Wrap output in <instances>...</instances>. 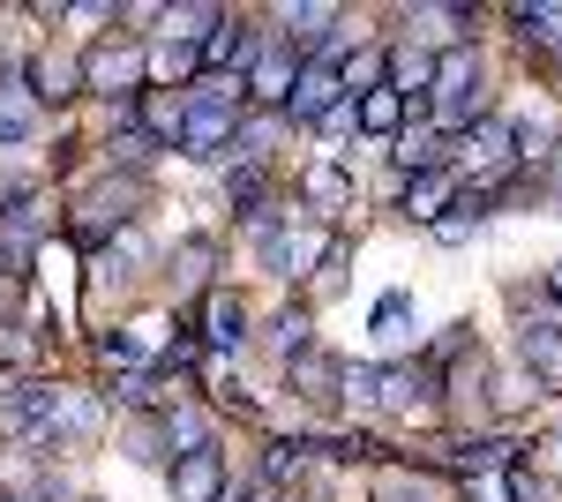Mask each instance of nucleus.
<instances>
[{
    "label": "nucleus",
    "instance_id": "obj_1",
    "mask_svg": "<svg viewBox=\"0 0 562 502\" xmlns=\"http://www.w3.org/2000/svg\"><path fill=\"white\" fill-rule=\"evenodd\" d=\"M428 113H435V127H473L480 121V45H442L435 53Z\"/></svg>",
    "mask_w": 562,
    "mask_h": 502
},
{
    "label": "nucleus",
    "instance_id": "obj_2",
    "mask_svg": "<svg viewBox=\"0 0 562 502\" xmlns=\"http://www.w3.org/2000/svg\"><path fill=\"white\" fill-rule=\"evenodd\" d=\"M143 76H150V45H135V38H105L83 53V90L90 98H113L121 113L143 98Z\"/></svg>",
    "mask_w": 562,
    "mask_h": 502
},
{
    "label": "nucleus",
    "instance_id": "obj_3",
    "mask_svg": "<svg viewBox=\"0 0 562 502\" xmlns=\"http://www.w3.org/2000/svg\"><path fill=\"white\" fill-rule=\"evenodd\" d=\"M473 172L480 188L495 196V180H510L518 172V143H510V121H495V113H480L473 127H465V143H458V158H450V172Z\"/></svg>",
    "mask_w": 562,
    "mask_h": 502
},
{
    "label": "nucleus",
    "instance_id": "obj_4",
    "mask_svg": "<svg viewBox=\"0 0 562 502\" xmlns=\"http://www.w3.org/2000/svg\"><path fill=\"white\" fill-rule=\"evenodd\" d=\"M240 121H248V105H195L188 98V127H180V150L188 158H233V143H240Z\"/></svg>",
    "mask_w": 562,
    "mask_h": 502
},
{
    "label": "nucleus",
    "instance_id": "obj_5",
    "mask_svg": "<svg viewBox=\"0 0 562 502\" xmlns=\"http://www.w3.org/2000/svg\"><path fill=\"white\" fill-rule=\"evenodd\" d=\"M135 203H143V188L113 172L105 188H90L83 203H76V233H83V241H113L121 225H135Z\"/></svg>",
    "mask_w": 562,
    "mask_h": 502
},
{
    "label": "nucleus",
    "instance_id": "obj_6",
    "mask_svg": "<svg viewBox=\"0 0 562 502\" xmlns=\"http://www.w3.org/2000/svg\"><path fill=\"white\" fill-rule=\"evenodd\" d=\"M166 488H173V502H225V450H217V443L180 450V458L166 465Z\"/></svg>",
    "mask_w": 562,
    "mask_h": 502
},
{
    "label": "nucleus",
    "instance_id": "obj_7",
    "mask_svg": "<svg viewBox=\"0 0 562 502\" xmlns=\"http://www.w3.org/2000/svg\"><path fill=\"white\" fill-rule=\"evenodd\" d=\"M293 83H301V53H293L285 38H270V45H262V60L248 68V105H278V113H285Z\"/></svg>",
    "mask_w": 562,
    "mask_h": 502
},
{
    "label": "nucleus",
    "instance_id": "obj_8",
    "mask_svg": "<svg viewBox=\"0 0 562 502\" xmlns=\"http://www.w3.org/2000/svg\"><path fill=\"white\" fill-rule=\"evenodd\" d=\"M375 405H383V413H428L435 405V368H413V360L375 368Z\"/></svg>",
    "mask_w": 562,
    "mask_h": 502
},
{
    "label": "nucleus",
    "instance_id": "obj_9",
    "mask_svg": "<svg viewBox=\"0 0 562 502\" xmlns=\"http://www.w3.org/2000/svg\"><path fill=\"white\" fill-rule=\"evenodd\" d=\"M518 345H525V368L540 382H562V308H540L518 323Z\"/></svg>",
    "mask_w": 562,
    "mask_h": 502
},
{
    "label": "nucleus",
    "instance_id": "obj_10",
    "mask_svg": "<svg viewBox=\"0 0 562 502\" xmlns=\"http://www.w3.org/2000/svg\"><path fill=\"white\" fill-rule=\"evenodd\" d=\"M323 248H330V241H323V233H301V225H270V233H262V263H270L278 278L315 270V263H323Z\"/></svg>",
    "mask_w": 562,
    "mask_h": 502
},
{
    "label": "nucleus",
    "instance_id": "obj_11",
    "mask_svg": "<svg viewBox=\"0 0 562 502\" xmlns=\"http://www.w3.org/2000/svg\"><path fill=\"white\" fill-rule=\"evenodd\" d=\"M278 23H285V45H293L301 60H315L323 45L338 38V8H330V0H301V8H278Z\"/></svg>",
    "mask_w": 562,
    "mask_h": 502
},
{
    "label": "nucleus",
    "instance_id": "obj_12",
    "mask_svg": "<svg viewBox=\"0 0 562 502\" xmlns=\"http://www.w3.org/2000/svg\"><path fill=\"white\" fill-rule=\"evenodd\" d=\"M23 83L38 105H68V98H83V60H68V53H38L31 68H23Z\"/></svg>",
    "mask_w": 562,
    "mask_h": 502
},
{
    "label": "nucleus",
    "instance_id": "obj_13",
    "mask_svg": "<svg viewBox=\"0 0 562 502\" xmlns=\"http://www.w3.org/2000/svg\"><path fill=\"white\" fill-rule=\"evenodd\" d=\"M338 376H346V360H330L323 345H307L285 360V382H293V398H315V405H330L338 398Z\"/></svg>",
    "mask_w": 562,
    "mask_h": 502
},
{
    "label": "nucleus",
    "instance_id": "obj_14",
    "mask_svg": "<svg viewBox=\"0 0 562 502\" xmlns=\"http://www.w3.org/2000/svg\"><path fill=\"white\" fill-rule=\"evenodd\" d=\"M38 241H45V203L31 196V188H23V196H8V210H0V248L23 263V255L38 248Z\"/></svg>",
    "mask_w": 562,
    "mask_h": 502
},
{
    "label": "nucleus",
    "instance_id": "obj_15",
    "mask_svg": "<svg viewBox=\"0 0 562 502\" xmlns=\"http://www.w3.org/2000/svg\"><path fill=\"white\" fill-rule=\"evenodd\" d=\"M45 121V105L31 98V83L23 76H0V143H31Z\"/></svg>",
    "mask_w": 562,
    "mask_h": 502
},
{
    "label": "nucleus",
    "instance_id": "obj_16",
    "mask_svg": "<svg viewBox=\"0 0 562 502\" xmlns=\"http://www.w3.org/2000/svg\"><path fill=\"white\" fill-rule=\"evenodd\" d=\"M248 337V308H240V293H225V286H211V300H203V345H217V353H233Z\"/></svg>",
    "mask_w": 562,
    "mask_h": 502
},
{
    "label": "nucleus",
    "instance_id": "obj_17",
    "mask_svg": "<svg viewBox=\"0 0 562 502\" xmlns=\"http://www.w3.org/2000/svg\"><path fill=\"white\" fill-rule=\"evenodd\" d=\"M450 203H458V172H450V166L413 172V180H405V210H413L420 225H435V217H442Z\"/></svg>",
    "mask_w": 562,
    "mask_h": 502
},
{
    "label": "nucleus",
    "instance_id": "obj_18",
    "mask_svg": "<svg viewBox=\"0 0 562 502\" xmlns=\"http://www.w3.org/2000/svg\"><path fill=\"white\" fill-rule=\"evenodd\" d=\"M158 23H166V31H158L166 45H195V53H203V38L225 23V8H211V0H195V8H158Z\"/></svg>",
    "mask_w": 562,
    "mask_h": 502
},
{
    "label": "nucleus",
    "instance_id": "obj_19",
    "mask_svg": "<svg viewBox=\"0 0 562 502\" xmlns=\"http://www.w3.org/2000/svg\"><path fill=\"white\" fill-rule=\"evenodd\" d=\"M278 135H285V113H248L233 158H240V166H270V158H278Z\"/></svg>",
    "mask_w": 562,
    "mask_h": 502
},
{
    "label": "nucleus",
    "instance_id": "obj_20",
    "mask_svg": "<svg viewBox=\"0 0 562 502\" xmlns=\"http://www.w3.org/2000/svg\"><path fill=\"white\" fill-rule=\"evenodd\" d=\"M211 263H217V241H180V248L166 255V278H173L180 293H203V286H211Z\"/></svg>",
    "mask_w": 562,
    "mask_h": 502
},
{
    "label": "nucleus",
    "instance_id": "obj_21",
    "mask_svg": "<svg viewBox=\"0 0 562 502\" xmlns=\"http://www.w3.org/2000/svg\"><path fill=\"white\" fill-rule=\"evenodd\" d=\"M352 113H360V135H397V127H405V98L375 83V90L352 98Z\"/></svg>",
    "mask_w": 562,
    "mask_h": 502
},
{
    "label": "nucleus",
    "instance_id": "obj_22",
    "mask_svg": "<svg viewBox=\"0 0 562 502\" xmlns=\"http://www.w3.org/2000/svg\"><path fill=\"white\" fill-rule=\"evenodd\" d=\"M150 158H158V143H150V135H143V127H135L128 113H121V127L105 135V166H113V172H121V166H128V172H143Z\"/></svg>",
    "mask_w": 562,
    "mask_h": 502
},
{
    "label": "nucleus",
    "instance_id": "obj_23",
    "mask_svg": "<svg viewBox=\"0 0 562 502\" xmlns=\"http://www.w3.org/2000/svg\"><path fill=\"white\" fill-rule=\"evenodd\" d=\"M225 196H233V210H248V217L278 210V196H270V172H262V166H233V172H225Z\"/></svg>",
    "mask_w": 562,
    "mask_h": 502
},
{
    "label": "nucleus",
    "instance_id": "obj_24",
    "mask_svg": "<svg viewBox=\"0 0 562 502\" xmlns=\"http://www.w3.org/2000/svg\"><path fill=\"white\" fill-rule=\"evenodd\" d=\"M307 345H315V315H307V308H278V323H270V353L293 360V353H307Z\"/></svg>",
    "mask_w": 562,
    "mask_h": 502
},
{
    "label": "nucleus",
    "instance_id": "obj_25",
    "mask_svg": "<svg viewBox=\"0 0 562 502\" xmlns=\"http://www.w3.org/2000/svg\"><path fill=\"white\" fill-rule=\"evenodd\" d=\"M397 172L413 180V172H435V166H450V150H442V135H397Z\"/></svg>",
    "mask_w": 562,
    "mask_h": 502
},
{
    "label": "nucleus",
    "instance_id": "obj_26",
    "mask_svg": "<svg viewBox=\"0 0 562 502\" xmlns=\"http://www.w3.org/2000/svg\"><path fill=\"white\" fill-rule=\"evenodd\" d=\"M375 83H383V53H368V45H360V53L338 60V90H346V98H360V90H375Z\"/></svg>",
    "mask_w": 562,
    "mask_h": 502
},
{
    "label": "nucleus",
    "instance_id": "obj_27",
    "mask_svg": "<svg viewBox=\"0 0 562 502\" xmlns=\"http://www.w3.org/2000/svg\"><path fill=\"white\" fill-rule=\"evenodd\" d=\"M346 196H352V188H346V172H338V166H315L301 180V203H315V210H338Z\"/></svg>",
    "mask_w": 562,
    "mask_h": 502
},
{
    "label": "nucleus",
    "instance_id": "obj_28",
    "mask_svg": "<svg viewBox=\"0 0 562 502\" xmlns=\"http://www.w3.org/2000/svg\"><path fill=\"white\" fill-rule=\"evenodd\" d=\"M450 465H458V472H503V465H510V443H495V435H487V443H450Z\"/></svg>",
    "mask_w": 562,
    "mask_h": 502
},
{
    "label": "nucleus",
    "instance_id": "obj_29",
    "mask_svg": "<svg viewBox=\"0 0 562 502\" xmlns=\"http://www.w3.org/2000/svg\"><path fill=\"white\" fill-rule=\"evenodd\" d=\"M510 15L525 23V38H532V45H555V53H562V8H510Z\"/></svg>",
    "mask_w": 562,
    "mask_h": 502
},
{
    "label": "nucleus",
    "instance_id": "obj_30",
    "mask_svg": "<svg viewBox=\"0 0 562 502\" xmlns=\"http://www.w3.org/2000/svg\"><path fill=\"white\" fill-rule=\"evenodd\" d=\"M473 225H480L473 210H458V203H450V210H442V217H435V225H428V233H435V241H442V248H458V241H473Z\"/></svg>",
    "mask_w": 562,
    "mask_h": 502
},
{
    "label": "nucleus",
    "instance_id": "obj_31",
    "mask_svg": "<svg viewBox=\"0 0 562 502\" xmlns=\"http://www.w3.org/2000/svg\"><path fill=\"white\" fill-rule=\"evenodd\" d=\"M405 323H413V300H405V293H383V308H375V331H383V337H413Z\"/></svg>",
    "mask_w": 562,
    "mask_h": 502
},
{
    "label": "nucleus",
    "instance_id": "obj_32",
    "mask_svg": "<svg viewBox=\"0 0 562 502\" xmlns=\"http://www.w3.org/2000/svg\"><path fill=\"white\" fill-rule=\"evenodd\" d=\"M128 458L135 465H158V458H166V427H158V420H143V427L128 435Z\"/></svg>",
    "mask_w": 562,
    "mask_h": 502
},
{
    "label": "nucleus",
    "instance_id": "obj_33",
    "mask_svg": "<svg viewBox=\"0 0 562 502\" xmlns=\"http://www.w3.org/2000/svg\"><path fill=\"white\" fill-rule=\"evenodd\" d=\"M113 398H121V405H150V376H143V368H121Z\"/></svg>",
    "mask_w": 562,
    "mask_h": 502
},
{
    "label": "nucleus",
    "instance_id": "obj_34",
    "mask_svg": "<svg viewBox=\"0 0 562 502\" xmlns=\"http://www.w3.org/2000/svg\"><path fill=\"white\" fill-rule=\"evenodd\" d=\"M338 286H346V241L323 248V293H338Z\"/></svg>",
    "mask_w": 562,
    "mask_h": 502
},
{
    "label": "nucleus",
    "instance_id": "obj_35",
    "mask_svg": "<svg viewBox=\"0 0 562 502\" xmlns=\"http://www.w3.org/2000/svg\"><path fill=\"white\" fill-rule=\"evenodd\" d=\"M233 502H278V488H262V480H256V488H240Z\"/></svg>",
    "mask_w": 562,
    "mask_h": 502
},
{
    "label": "nucleus",
    "instance_id": "obj_36",
    "mask_svg": "<svg viewBox=\"0 0 562 502\" xmlns=\"http://www.w3.org/2000/svg\"><path fill=\"white\" fill-rule=\"evenodd\" d=\"M548 293H555V300H562V263H555V270H548Z\"/></svg>",
    "mask_w": 562,
    "mask_h": 502
},
{
    "label": "nucleus",
    "instance_id": "obj_37",
    "mask_svg": "<svg viewBox=\"0 0 562 502\" xmlns=\"http://www.w3.org/2000/svg\"><path fill=\"white\" fill-rule=\"evenodd\" d=\"M8 270H15V255H8V248H0V278H8Z\"/></svg>",
    "mask_w": 562,
    "mask_h": 502
},
{
    "label": "nucleus",
    "instance_id": "obj_38",
    "mask_svg": "<svg viewBox=\"0 0 562 502\" xmlns=\"http://www.w3.org/2000/svg\"><path fill=\"white\" fill-rule=\"evenodd\" d=\"M383 502H420V495H383Z\"/></svg>",
    "mask_w": 562,
    "mask_h": 502
}]
</instances>
